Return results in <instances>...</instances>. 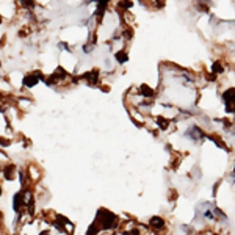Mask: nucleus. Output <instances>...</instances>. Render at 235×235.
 Masks as SVG:
<instances>
[{
    "label": "nucleus",
    "instance_id": "423d86ee",
    "mask_svg": "<svg viewBox=\"0 0 235 235\" xmlns=\"http://www.w3.org/2000/svg\"><path fill=\"white\" fill-rule=\"evenodd\" d=\"M0 194H2V190H0Z\"/></svg>",
    "mask_w": 235,
    "mask_h": 235
},
{
    "label": "nucleus",
    "instance_id": "20e7f679",
    "mask_svg": "<svg viewBox=\"0 0 235 235\" xmlns=\"http://www.w3.org/2000/svg\"><path fill=\"white\" fill-rule=\"evenodd\" d=\"M116 58H118V61H126V60H127V55H124V53H118Z\"/></svg>",
    "mask_w": 235,
    "mask_h": 235
},
{
    "label": "nucleus",
    "instance_id": "7ed1b4c3",
    "mask_svg": "<svg viewBox=\"0 0 235 235\" xmlns=\"http://www.w3.org/2000/svg\"><path fill=\"white\" fill-rule=\"evenodd\" d=\"M21 198H22V193H17L14 196V210L19 212L21 210Z\"/></svg>",
    "mask_w": 235,
    "mask_h": 235
},
{
    "label": "nucleus",
    "instance_id": "f03ea898",
    "mask_svg": "<svg viewBox=\"0 0 235 235\" xmlns=\"http://www.w3.org/2000/svg\"><path fill=\"white\" fill-rule=\"evenodd\" d=\"M38 80H39V72H36V74H28L27 77H24V85L25 86H35L36 83H38Z\"/></svg>",
    "mask_w": 235,
    "mask_h": 235
},
{
    "label": "nucleus",
    "instance_id": "f257e3e1",
    "mask_svg": "<svg viewBox=\"0 0 235 235\" xmlns=\"http://www.w3.org/2000/svg\"><path fill=\"white\" fill-rule=\"evenodd\" d=\"M105 215H99V221H100V226L102 229H111L114 224H116V216L107 210H104Z\"/></svg>",
    "mask_w": 235,
    "mask_h": 235
},
{
    "label": "nucleus",
    "instance_id": "39448f33",
    "mask_svg": "<svg viewBox=\"0 0 235 235\" xmlns=\"http://www.w3.org/2000/svg\"><path fill=\"white\" fill-rule=\"evenodd\" d=\"M0 22H2V17H0Z\"/></svg>",
    "mask_w": 235,
    "mask_h": 235
}]
</instances>
